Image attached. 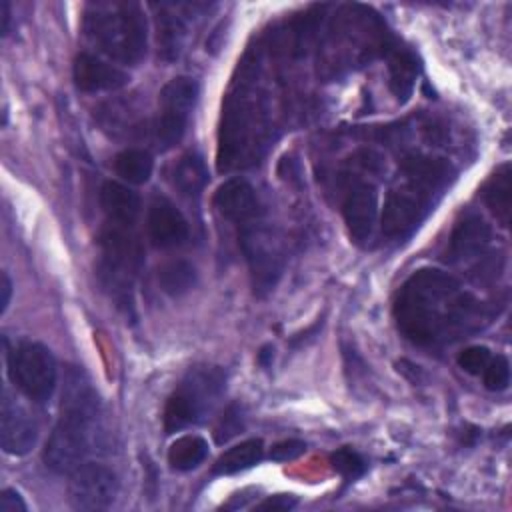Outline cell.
Instances as JSON below:
<instances>
[{"mask_svg":"<svg viewBox=\"0 0 512 512\" xmlns=\"http://www.w3.org/2000/svg\"><path fill=\"white\" fill-rule=\"evenodd\" d=\"M480 318V302L454 276L434 268L414 272L394 300L398 330L418 346L452 342L476 330Z\"/></svg>","mask_w":512,"mask_h":512,"instance_id":"1","label":"cell"},{"mask_svg":"<svg viewBox=\"0 0 512 512\" xmlns=\"http://www.w3.org/2000/svg\"><path fill=\"white\" fill-rule=\"evenodd\" d=\"M84 30L104 54L122 64L136 66L146 56V18L138 2L88 4Z\"/></svg>","mask_w":512,"mask_h":512,"instance_id":"2","label":"cell"},{"mask_svg":"<svg viewBox=\"0 0 512 512\" xmlns=\"http://www.w3.org/2000/svg\"><path fill=\"white\" fill-rule=\"evenodd\" d=\"M102 404L90 400L60 402V416L52 428L42 458L56 474H70L100 444Z\"/></svg>","mask_w":512,"mask_h":512,"instance_id":"3","label":"cell"},{"mask_svg":"<svg viewBox=\"0 0 512 512\" xmlns=\"http://www.w3.org/2000/svg\"><path fill=\"white\" fill-rule=\"evenodd\" d=\"M226 390V372L220 366H192L168 396L164 406V432L174 434L200 424L216 408Z\"/></svg>","mask_w":512,"mask_h":512,"instance_id":"4","label":"cell"},{"mask_svg":"<svg viewBox=\"0 0 512 512\" xmlns=\"http://www.w3.org/2000/svg\"><path fill=\"white\" fill-rule=\"evenodd\" d=\"M4 348L8 366L6 370L14 388H18L32 402H48L58 384V366L50 348L40 342L22 340L12 350H8L6 338Z\"/></svg>","mask_w":512,"mask_h":512,"instance_id":"5","label":"cell"},{"mask_svg":"<svg viewBox=\"0 0 512 512\" xmlns=\"http://www.w3.org/2000/svg\"><path fill=\"white\" fill-rule=\"evenodd\" d=\"M240 248L250 268L256 296H266L274 290L284 270V252L274 230L262 222V216L238 226Z\"/></svg>","mask_w":512,"mask_h":512,"instance_id":"6","label":"cell"},{"mask_svg":"<svg viewBox=\"0 0 512 512\" xmlns=\"http://www.w3.org/2000/svg\"><path fill=\"white\" fill-rule=\"evenodd\" d=\"M68 480V500L76 510H106L118 496L114 470L96 462H82Z\"/></svg>","mask_w":512,"mask_h":512,"instance_id":"7","label":"cell"},{"mask_svg":"<svg viewBox=\"0 0 512 512\" xmlns=\"http://www.w3.org/2000/svg\"><path fill=\"white\" fill-rule=\"evenodd\" d=\"M430 204L432 196L418 190L412 184L390 190L380 218L382 234L390 240L408 238L424 220L426 212L430 210Z\"/></svg>","mask_w":512,"mask_h":512,"instance_id":"8","label":"cell"},{"mask_svg":"<svg viewBox=\"0 0 512 512\" xmlns=\"http://www.w3.org/2000/svg\"><path fill=\"white\" fill-rule=\"evenodd\" d=\"M38 440V424L34 416L10 394L8 388L2 390L0 404V444L6 454L24 456Z\"/></svg>","mask_w":512,"mask_h":512,"instance_id":"9","label":"cell"},{"mask_svg":"<svg viewBox=\"0 0 512 512\" xmlns=\"http://www.w3.org/2000/svg\"><path fill=\"white\" fill-rule=\"evenodd\" d=\"M216 210L236 226L248 224L262 216V206L254 186L244 178H230L214 192Z\"/></svg>","mask_w":512,"mask_h":512,"instance_id":"10","label":"cell"},{"mask_svg":"<svg viewBox=\"0 0 512 512\" xmlns=\"http://www.w3.org/2000/svg\"><path fill=\"white\" fill-rule=\"evenodd\" d=\"M148 238L156 248H174L188 238L184 214L166 196H154L146 214Z\"/></svg>","mask_w":512,"mask_h":512,"instance_id":"11","label":"cell"},{"mask_svg":"<svg viewBox=\"0 0 512 512\" xmlns=\"http://www.w3.org/2000/svg\"><path fill=\"white\" fill-rule=\"evenodd\" d=\"M344 222L354 242H366L376 226L378 216V192L374 184L360 182L344 198L342 204Z\"/></svg>","mask_w":512,"mask_h":512,"instance_id":"12","label":"cell"},{"mask_svg":"<svg viewBox=\"0 0 512 512\" xmlns=\"http://www.w3.org/2000/svg\"><path fill=\"white\" fill-rule=\"evenodd\" d=\"M74 84L82 92H102V90H118L128 84L130 76L122 68L104 62L102 58L80 52L74 60Z\"/></svg>","mask_w":512,"mask_h":512,"instance_id":"13","label":"cell"},{"mask_svg":"<svg viewBox=\"0 0 512 512\" xmlns=\"http://www.w3.org/2000/svg\"><path fill=\"white\" fill-rule=\"evenodd\" d=\"M490 238H492L490 226L480 216L468 214L454 226L450 234L446 258L450 262L474 258L486 250V246L490 244Z\"/></svg>","mask_w":512,"mask_h":512,"instance_id":"14","label":"cell"},{"mask_svg":"<svg viewBox=\"0 0 512 512\" xmlns=\"http://www.w3.org/2000/svg\"><path fill=\"white\" fill-rule=\"evenodd\" d=\"M400 170L406 176L408 184L430 196L442 190L454 174L452 166L446 160L430 156H406L400 164Z\"/></svg>","mask_w":512,"mask_h":512,"instance_id":"15","label":"cell"},{"mask_svg":"<svg viewBox=\"0 0 512 512\" xmlns=\"http://www.w3.org/2000/svg\"><path fill=\"white\" fill-rule=\"evenodd\" d=\"M100 206L110 224L132 228L140 214L142 202L138 192H134L126 184L108 180L100 188Z\"/></svg>","mask_w":512,"mask_h":512,"instance_id":"16","label":"cell"},{"mask_svg":"<svg viewBox=\"0 0 512 512\" xmlns=\"http://www.w3.org/2000/svg\"><path fill=\"white\" fill-rule=\"evenodd\" d=\"M184 36H186V26L182 16L174 14L172 6L160 4L156 14V42H158V54L162 56V60L172 62L180 56Z\"/></svg>","mask_w":512,"mask_h":512,"instance_id":"17","label":"cell"},{"mask_svg":"<svg viewBox=\"0 0 512 512\" xmlns=\"http://www.w3.org/2000/svg\"><path fill=\"white\" fill-rule=\"evenodd\" d=\"M174 188L188 198H198L208 184V168L198 152H186L172 168Z\"/></svg>","mask_w":512,"mask_h":512,"instance_id":"18","label":"cell"},{"mask_svg":"<svg viewBox=\"0 0 512 512\" xmlns=\"http://www.w3.org/2000/svg\"><path fill=\"white\" fill-rule=\"evenodd\" d=\"M264 458V442L260 438H248L228 450H224L212 466V474L230 476L256 466Z\"/></svg>","mask_w":512,"mask_h":512,"instance_id":"19","label":"cell"},{"mask_svg":"<svg viewBox=\"0 0 512 512\" xmlns=\"http://www.w3.org/2000/svg\"><path fill=\"white\" fill-rule=\"evenodd\" d=\"M200 94V86L190 76H178L172 78L160 92V110L190 116L196 100Z\"/></svg>","mask_w":512,"mask_h":512,"instance_id":"20","label":"cell"},{"mask_svg":"<svg viewBox=\"0 0 512 512\" xmlns=\"http://www.w3.org/2000/svg\"><path fill=\"white\" fill-rule=\"evenodd\" d=\"M156 278H158V284H160L162 292H166L168 296L180 298L196 286L198 272H196L192 262L182 260V258H174V260L164 262L158 268Z\"/></svg>","mask_w":512,"mask_h":512,"instance_id":"21","label":"cell"},{"mask_svg":"<svg viewBox=\"0 0 512 512\" xmlns=\"http://www.w3.org/2000/svg\"><path fill=\"white\" fill-rule=\"evenodd\" d=\"M388 68H390V90L398 98L400 104H404L412 90H414V80L418 74V62L412 52L396 48L390 52L388 58Z\"/></svg>","mask_w":512,"mask_h":512,"instance_id":"22","label":"cell"},{"mask_svg":"<svg viewBox=\"0 0 512 512\" xmlns=\"http://www.w3.org/2000/svg\"><path fill=\"white\" fill-rule=\"evenodd\" d=\"M208 456V442L198 434H184L168 448V464L172 470L188 472L198 468Z\"/></svg>","mask_w":512,"mask_h":512,"instance_id":"23","label":"cell"},{"mask_svg":"<svg viewBox=\"0 0 512 512\" xmlns=\"http://www.w3.org/2000/svg\"><path fill=\"white\" fill-rule=\"evenodd\" d=\"M154 168L152 154L142 148H126L114 158L116 174L128 184H144L150 180Z\"/></svg>","mask_w":512,"mask_h":512,"instance_id":"24","label":"cell"},{"mask_svg":"<svg viewBox=\"0 0 512 512\" xmlns=\"http://www.w3.org/2000/svg\"><path fill=\"white\" fill-rule=\"evenodd\" d=\"M484 202L492 210V214L508 224L510 216V166H502L484 186Z\"/></svg>","mask_w":512,"mask_h":512,"instance_id":"25","label":"cell"},{"mask_svg":"<svg viewBox=\"0 0 512 512\" xmlns=\"http://www.w3.org/2000/svg\"><path fill=\"white\" fill-rule=\"evenodd\" d=\"M330 462H332V468H334L346 482L358 480V478L366 472V468H368V464H366V460L362 458V454L356 452V450L350 448V446H342V448H338L336 452H332Z\"/></svg>","mask_w":512,"mask_h":512,"instance_id":"26","label":"cell"},{"mask_svg":"<svg viewBox=\"0 0 512 512\" xmlns=\"http://www.w3.org/2000/svg\"><path fill=\"white\" fill-rule=\"evenodd\" d=\"M482 382L492 392H502L510 384V362L504 354H496L490 358L486 368L482 370Z\"/></svg>","mask_w":512,"mask_h":512,"instance_id":"27","label":"cell"},{"mask_svg":"<svg viewBox=\"0 0 512 512\" xmlns=\"http://www.w3.org/2000/svg\"><path fill=\"white\" fill-rule=\"evenodd\" d=\"M242 428H244V418H242L240 406H236V404L228 406V408L224 410L220 422H218L216 428H214V440H216V444L228 442V440L234 438Z\"/></svg>","mask_w":512,"mask_h":512,"instance_id":"28","label":"cell"},{"mask_svg":"<svg viewBox=\"0 0 512 512\" xmlns=\"http://www.w3.org/2000/svg\"><path fill=\"white\" fill-rule=\"evenodd\" d=\"M490 358H492V354L486 346H468L458 354L456 362L464 372L476 376V374H482V370L486 368Z\"/></svg>","mask_w":512,"mask_h":512,"instance_id":"29","label":"cell"},{"mask_svg":"<svg viewBox=\"0 0 512 512\" xmlns=\"http://www.w3.org/2000/svg\"><path fill=\"white\" fill-rule=\"evenodd\" d=\"M306 452V442L302 440H296V438H290V440H282V442H276L272 448H270V460H276V462H288V460H294L298 458L300 454Z\"/></svg>","mask_w":512,"mask_h":512,"instance_id":"30","label":"cell"},{"mask_svg":"<svg viewBox=\"0 0 512 512\" xmlns=\"http://www.w3.org/2000/svg\"><path fill=\"white\" fill-rule=\"evenodd\" d=\"M26 510L28 506L16 490L4 488L0 492V512H26Z\"/></svg>","mask_w":512,"mask_h":512,"instance_id":"31","label":"cell"},{"mask_svg":"<svg viewBox=\"0 0 512 512\" xmlns=\"http://www.w3.org/2000/svg\"><path fill=\"white\" fill-rule=\"evenodd\" d=\"M296 506V496L292 494H276L260 502L256 508L258 510H290Z\"/></svg>","mask_w":512,"mask_h":512,"instance_id":"32","label":"cell"},{"mask_svg":"<svg viewBox=\"0 0 512 512\" xmlns=\"http://www.w3.org/2000/svg\"><path fill=\"white\" fill-rule=\"evenodd\" d=\"M0 290H2L0 312L4 314V312H6V308H8V304H10V298H12V280H10L8 272H2V286H0Z\"/></svg>","mask_w":512,"mask_h":512,"instance_id":"33","label":"cell"},{"mask_svg":"<svg viewBox=\"0 0 512 512\" xmlns=\"http://www.w3.org/2000/svg\"><path fill=\"white\" fill-rule=\"evenodd\" d=\"M0 10H2V28L0 30H2V36H6L10 30V2L2 0Z\"/></svg>","mask_w":512,"mask_h":512,"instance_id":"34","label":"cell"},{"mask_svg":"<svg viewBox=\"0 0 512 512\" xmlns=\"http://www.w3.org/2000/svg\"><path fill=\"white\" fill-rule=\"evenodd\" d=\"M274 356V348L268 344V346H264L260 352H258V362L266 368V366H270V358Z\"/></svg>","mask_w":512,"mask_h":512,"instance_id":"35","label":"cell"}]
</instances>
